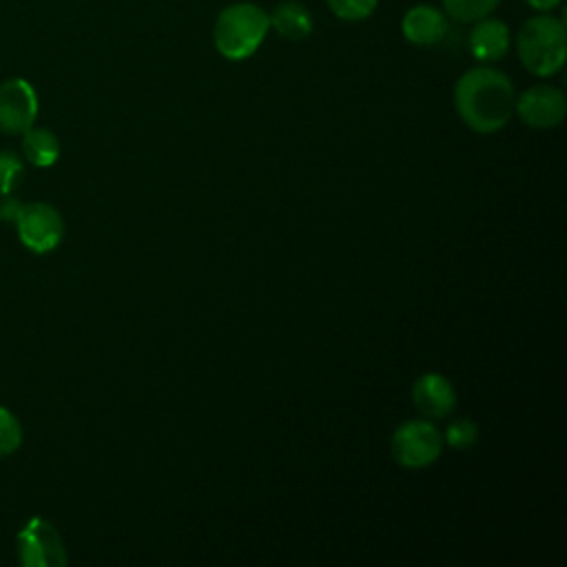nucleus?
Segmentation results:
<instances>
[{
    "label": "nucleus",
    "mask_w": 567,
    "mask_h": 567,
    "mask_svg": "<svg viewBox=\"0 0 567 567\" xmlns=\"http://www.w3.org/2000/svg\"><path fill=\"white\" fill-rule=\"evenodd\" d=\"M514 104L516 91L512 80L494 66H474L454 84L456 115L478 135L505 128L514 115Z\"/></svg>",
    "instance_id": "nucleus-1"
},
{
    "label": "nucleus",
    "mask_w": 567,
    "mask_h": 567,
    "mask_svg": "<svg viewBox=\"0 0 567 567\" xmlns=\"http://www.w3.org/2000/svg\"><path fill=\"white\" fill-rule=\"evenodd\" d=\"M516 53L520 64L538 78L558 73L567 58L565 22L551 13L527 18L516 33Z\"/></svg>",
    "instance_id": "nucleus-2"
},
{
    "label": "nucleus",
    "mask_w": 567,
    "mask_h": 567,
    "mask_svg": "<svg viewBox=\"0 0 567 567\" xmlns=\"http://www.w3.org/2000/svg\"><path fill=\"white\" fill-rule=\"evenodd\" d=\"M270 31L268 13L255 2H233L217 13L213 42L221 58L239 62L250 58Z\"/></svg>",
    "instance_id": "nucleus-3"
},
{
    "label": "nucleus",
    "mask_w": 567,
    "mask_h": 567,
    "mask_svg": "<svg viewBox=\"0 0 567 567\" xmlns=\"http://www.w3.org/2000/svg\"><path fill=\"white\" fill-rule=\"evenodd\" d=\"M443 445V432L430 419H410L392 432L390 454L405 470H423L439 461Z\"/></svg>",
    "instance_id": "nucleus-4"
},
{
    "label": "nucleus",
    "mask_w": 567,
    "mask_h": 567,
    "mask_svg": "<svg viewBox=\"0 0 567 567\" xmlns=\"http://www.w3.org/2000/svg\"><path fill=\"white\" fill-rule=\"evenodd\" d=\"M18 239L35 255L51 252L64 239V219L60 210L47 202L22 204L16 217Z\"/></svg>",
    "instance_id": "nucleus-5"
},
{
    "label": "nucleus",
    "mask_w": 567,
    "mask_h": 567,
    "mask_svg": "<svg viewBox=\"0 0 567 567\" xmlns=\"http://www.w3.org/2000/svg\"><path fill=\"white\" fill-rule=\"evenodd\" d=\"M18 558L24 567H62L66 549L60 532L42 516H33L18 532Z\"/></svg>",
    "instance_id": "nucleus-6"
},
{
    "label": "nucleus",
    "mask_w": 567,
    "mask_h": 567,
    "mask_svg": "<svg viewBox=\"0 0 567 567\" xmlns=\"http://www.w3.org/2000/svg\"><path fill=\"white\" fill-rule=\"evenodd\" d=\"M514 113L529 128H554L565 120L567 100L558 86L534 84L516 95Z\"/></svg>",
    "instance_id": "nucleus-7"
},
{
    "label": "nucleus",
    "mask_w": 567,
    "mask_h": 567,
    "mask_svg": "<svg viewBox=\"0 0 567 567\" xmlns=\"http://www.w3.org/2000/svg\"><path fill=\"white\" fill-rule=\"evenodd\" d=\"M38 93L24 78H9L0 84V131L22 135L35 124Z\"/></svg>",
    "instance_id": "nucleus-8"
},
{
    "label": "nucleus",
    "mask_w": 567,
    "mask_h": 567,
    "mask_svg": "<svg viewBox=\"0 0 567 567\" xmlns=\"http://www.w3.org/2000/svg\"><path fill=\"white\" fill-rule=\"evenodd\" d=\"M412 403L423 419H445L454 412L458 399L454 385L439 372L421 374L412 385Z\"/></svg>",
    "instance_id": "nucleus-9"
},
{
    "label": "nucleus",
    "mask_w": 567,
    "mask_h": 567,
    "mask_svg": "<svg viewBox=\"0 0 567 567\" xmlns=\"http://www.w3.org/2000/svg\"><path fill=\"white\" fill-rule=\"evenodd\" d=\"M450 31V18L432 4H414L401 18V33L414 47H434Z\"/></svg>",
    "instance_id": "nucleus-10"
},
{
    "label": "nucleus",
    "mask_w": 567,
    "mask_h": 567,
    "mask_svg": "<svg viewBox=\"0 0 567 567\" xmlns=\"http://www.w3.org/2000/svg\"><path fill=\"white\" fill-rule=\"evenodd\" d=\"M509 42H512L509 27L503 20L489 18V16L476 20L467 35L470 53L478 62H496L505 58V53L509 51Z\"/></svg>",
    "instance_id": "nucleus-11"
},
{
    "label": "nucleus",
    "mask_w": 567,
    "mask_h": 567,
    "mask_svg": "<svg viewBox=\"0 0 567 567\" xmlns=\"http://www.w3.org/2000/svg\"><path fill=\"white\" fill-rule=\"evenodd\" d=\"M270 29L288 40V42H301L312 33V16L306 4L297 0H284L268 13Z\"/></svg>",
    "instance_id": "nucleus-12"
},
{
    "label": "nucleus",
    "mask_w": 567,
    "mask_h": 567,
    "mask_svg": "<svg viewBox=\"0 0 567 567\" xmlns=\"http://www.w3.org/2000/svg\"><path fill=\"white\" fill-rule=\"evenodd\" d=\"M22 155L31 166L49 168L60 157V140L44 126H31L22 133Z\"/></svg>",
    "instance_id": "nucleus-13"
},
{
    "label": "nucleus",
    "mask_w": 567,
    "mask_h": 567,
    "mask_svg": "<svg viewBox=\"0 0 567 567\" xmlns=\"http://www.w3.org/2000/svg\"><path fill=\"white\" fill-rule=\"evenodd\" d=\"M441 2L447 18L467 24V22L487 18L498 7L501 0H441Z\"/></svg>",
    "instance_id": "nucleus-14"
},
{
    "label": "nucleus",
    "mask_w": 567,
    "mask_h": 567,
    "mask_svg": "<svg viewBox=\"0 0 567 567\" xmlns=\"http://www.w3.org/2000/svg\"><path fill=\"white\" fill-rule=\"evenodd\" d=\"M478 439V425L470 416L454 419L445 432H443V443L450 445L452 450H470Z\"/></svg>",
    "instance_id": "nucleus-15"
},
{
    "label": "nucleus",
    "mask_w": 567,
    "mask_h": 567,
    "mask_svg": "<svg viewBox=\"0 0 567 567\" xmlns=\"http://www.w3.org/2000/svg\"><path fill=\"white\" fill-rule=\"evenodd\" d=\"M332 16L346 22H359L374 13L379 0H326Z\"/></svg>",
    "instance_id": "nucleus-16"
},
{
    "label": "nucleus",
    "mask_w": 567,
    "mask_h": 567,
    "mask_svg": "<svg viewBox=\"0 0 567 567\" xmlns=\"http://www.w3.org/2000/svg\"><path fill=\"white\" fill-rule=\"evenodd\" d=\"M22 443V425L13 412L0 405V456L13 454Z\"/></svg>",
    "instance_id": "nucleus-17"
},
{
    "label": "nucleus",
    "mask_w": 567,
    "mask_h": 567,
    "mask_svg": "<svg viewBox=\"0 0 567 567\" xmlns=\"http://www.w3.org/2000/svg\"><path fill=\"white\" fill-rule=\"evenodd\" d=\"M24 173L22 159L13 151H0V195L13 193Z\"/></svg>",
    "instance_id": "nucleus-18"
},
{
    "label": "nucleus",
    "mask_w": 567,
    "mask_h": 567,
    "mask_svg": "<svg viewBox=\"0 0 567 567\" xmlns=\"http://www.w3.org/2000/svg\"><path fill=\"white\" fill-rule=\"evenodd\" d=\"M20 208H22V204H20L18 199H13L11 193L0 195V219H4V221H16Z\"/></svg>",
    "instance_id": "nucleus-19"
},
{
    "label": "nucleus",
    "mask_w": 567,
    "mask_h": 567,
    "mask_svg": "<svg viewBox=\"0 0 567 567\" xmlns=\"http://www.w3.org/2000/svg\"><path fill=\"white\" fill-rule=\"evenodd\" d=\"M532 9H536L538 13H551L563 0H525Z\"/></svg>",
    "instance_id": "nucleus-20"
}]
</instances>
